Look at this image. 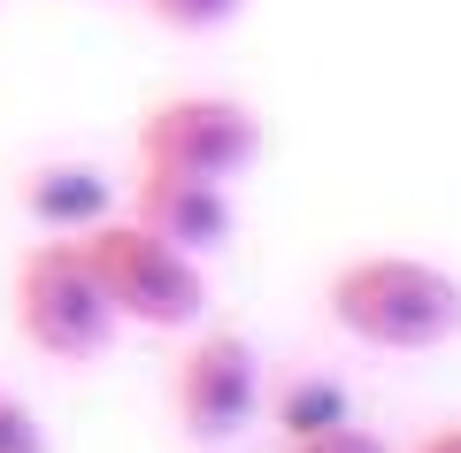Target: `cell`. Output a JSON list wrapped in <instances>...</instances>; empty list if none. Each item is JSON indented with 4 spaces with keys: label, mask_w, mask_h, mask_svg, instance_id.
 I'll return each instance as SVG.
<instances>
[{
    "label": "cell",
    "mask_w": 461,
    "mask_h": 453,
    "mask_svg": "<svg viewBox=\"0 0 461 453\" xmlns=\"http://www.w3.org/2000/svg\"><path fill=\"white\" fill-rule=\"evenodd\" d=\"M323 315L339 339L369 354H438L461 339V276L423 254H346L323 285Z\"/></svg>",
    "instance_id": "1"
},
{
    "label": "cell",
    "mask_w": 461,
    "mask_h": 453,
    "mask_svg": "<svg viewBox=\"0 0 461 453\" xmlns=\"http://www.w3.org/2000/svg\"><path fill=\"white\" fill-rule=\"evenodd\" d=\"M85 254H93V276H100V292H108L123 331H169V339H185V331L208 323V261L169 246L139 215L93 223L85 231Z\"/></svg>",
    "instance_id": "2"
},
{
    "label": "cell",
    "mask_w": 461,
    "mask_h": 453,
    "mask_svg": "<svg viewBox=\"0 0 461 453\" xmlns=\"http://www.w3.org/2000/svg\"><path fill=\"white\" fill-rule=\"evenodd\" d=\"M8 323L39 361H100L115 346V308L93 276L85 239H32L8 276Z\"/></svg>",
    "instance_id": "3"
},
{
    "label": "cell",
    "mask_w": 461,
    "mask_h": 453,
    "mask_svg": "<svg viewBox=\"0 0 461 453\" xmlns=\"http://www.w3.org/2000/svg\"><path fill=\"white\" fill-rule=\"evenodd\" d=\"M139 169H177V177L230 185L262 162V115L230 93H162L139 108Z\"/></svg>",
    "instance_id": "4"
},
{
    "label": "cell",
    "mask_w": 461,
    "mask_h": 453,
    "mask_svg": "<svg viewBox=\"0 0 461 453\" xmlns=\"http://www.w3.org/2000/svg\"><path fill=\"white\" fill-rule=\"evenodd\" d=\"M169 415L193 446H230L262 415V354L247 331H185L169 361Z\"/></svg>",
    "instance_id": "5"
},
{
    "label": "cell",
    "mask_w": 461,
    "mask_h": 453,
    "mask_svg": "<svg viewBox=\"0 0 461 453\" xmlns=\"http://www.w3.org/2000/svg\"><path fill=\"white\" fill-rule=\"evenodd\" d=\"M147 231H162L169 246H185V254H223L230 231H239V208H230V185H208V177H177V169H139L131 185V208Z\"/></svg>",
    "instance_id": "6"
},
{
    "label": "cell",
    "mask_w": 461,
    "mask_h": 453,
    "mask_svg": "<svg viewBox=\"0 0 461 453\" xmlns=\"http://www.w3.org/2000/svg\"><path fill=\"white\" fill-rule=\"evenodd\" d=\"M23 215H32L39 239H85L93 223L115 215V185L93 162H47L23 185Z\"/></svg>",
    "instance_id": "7"
},
{
    "label": "cell",
    "mask_w": 461,
    "mask_h": 453,
    "mask_svg": "<svg viewBox=\"0 0 461 453\" xmlns=\"http://www.w3.org/2000/svg\"><path fill=\"white\" fill-rule=\"evenodd\" d=\"M354 415V392L339 385V376H293V385L269 400V422H277V438L293 446V438H315V430H330V422H346Z\"/></svg>",
    "instance_id": "8"
},
{
    "label": "cell",
    "mask_w": 461,
    "mask_h": 453,
    "mask_svg": "<svg viewBox=\"0 0 461 453\" xmlns=\"http://www.w3.org/2000/svg\"><path fill=\"white\" fill-rule=\"evenodd\" d=\"M139 8L177 39H215V32H230V23L247 16V0H139Z\"/></svg>",
    "instance_id": "9"
},
{
    "label": "cell",
    "mask_w": 461,
    "mask_h": 453,
    "mask_svg": "<svg viewBox=\"0 0 461 453\" xmlns=\"http://www.w3.org/2000/svg\"><path fill=\"white\" fill-rule=\"evenodd\" d=\"M0 453H54L39 407L23 400V392H8V385H0Z\"/></svg>",
    "instance_id": "10"
},
{
    "label": "cell",
    "mask_w": 461,
    "mask_h": 453,
    "mask_svg": "<svg viewBox=\"0 0 461 453\" xmlns=\"http://www.w3.org/2000/svg\"><path fill=\"white\" fill-rule=\"evenodd\" d=\"M285 453H393V446H384V438L369 430V422H354V415H346V422H330V430H315V438H293Z\"/></svg>",
    "instance_id": "11"
},
{
    "label": "cell",
    "mask_w": 461,
    "mask_h": 453,
    "mask_svg": "<svg viewBox=\"0 0 461 453\" xmlns=\"http://www.w3.org/2000/svg\"><path fill=\"white\" fill-rule=\"evenodd\" d=\"M408 453H461V422H438V430H423Z\"/></svg>",
    "instance_id": "12"
}]
</instances>
